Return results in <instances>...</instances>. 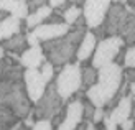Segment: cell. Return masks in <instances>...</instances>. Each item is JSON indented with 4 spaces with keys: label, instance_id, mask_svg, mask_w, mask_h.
I'll list each match as a JSON object with an SVG mask.
<instances>
[{
    "label": "cell",
    "instance_id": "18",
    "mask_svg": "<svg viewBox=\"0 0 135 130\" xmlns=\"http://www.w3.org/2000/svg\"><path fill=\"white\" fill-rule=\"evenodd\" d=\"M97 69L94 66H91V63L87 64H81V84H83V91H86V89H89L91 86H94L97 83Z\"/></svg>",
    "mask_w": 135,
    "mask_h": 130
},
{
    "label": "cell",
    "instance_id": "8",
    "mask_svg": "<svg viewBox=\"0 0 135 130\" xmlns=\"http://www.w3.org/2000/svg\"><path fill=\"white\" fill-rule=\"evenodd\" d=\"M23 84H25V89H26V94H28V97L33 104L45 94L46 87H48V83L43 79L40 69H25Z\"/></svg>",
    "mask_w": 135,
    "mask_h": 130
},
{
    "label": "cell",
    "instance_id": "27",
    "mask_svg": "<svg viewBox=\"0 0 135 130\" xmlns=\"http://www.w3.org/2000/svg\"><path fill=\"white\" fill-rule=\"evenodd\" d=\"M26 5H28V10L31 13V12H36L38 8H41L45 5H48V0H26Z\"/></svg>",
    "mask_w": 135,
    "mask_h": 130
},
{
    "label": "cell",
    "instance_id": "5",
    "mask_svg": "<svg viewBox=\"0 0 135 130\" xmlns=\"http://www.w3.org/2000/svg\"><path fill=\"white\" fill-rule=\"evenodd\" d=\"M66 105V100L59 95L55 81L48 84L45 94L33 104V117L36 120H51Z\"/></svg>",
    "mask_w": 135,
    "mask_h": 130
},
{
    "label": "cell",
    "instance_id": "36",
    "mask_svg": "<svg viewBox=\"0 0 135 130\" xmlns=\"http://www.w3.org/2000/svg\"><path fill=\"white\" fill-rule=\"evenodd\" d=\"M96 130H105V125L102 124V122H100V124H97V125H96Z\"/></svg>",
    "mask_w": 135,
    "mask_h": 130
},
{
    "label": "cell",
    "instance_id": "30",
    "mask_svg": "<svg viewBox=\"0 0 135 130\" xmlns=\"http://www.w3.org/2000/svg\"><path fill=\"white\" fill-rule=\"evenodd\" d=\"M12 130H30V128L26 127V125H23V122L20 120L17 125H13V127H12Z\"/></svg>",
    "mask_w": 135,
    "mask_h": 130
},
{
    "label": "cell",
    "instance_id": "13",
    "mask_svg": "<svg viewBox=\"0 0 135 130\" xmlns=\"http://www.w3.org/2000/svg\"><path fill=\"white\" fill-rule=\"evenodd\" d=\"M97 36L94 35L92 30H87L86 35L83 38V41H81L79 48H78V53H76V61L79 64H84L87 61H91L94 51H96V46H97Z\"/></svg>",
    "mask_w": 135,
    "mask_h": 130
},
{
    "label": "cell",
    "instance_id": "31",
    "mask_svg": "<svg viewBox=\"0 0 135 130\" xmlns=\"http://www.w3.org/2000/svg\"><path fill=\"white\" fill-rule=\"evenodd\" d=\"M129 94L130 95H135V81L129 83Z\"/></svg>",
    "mask_w": 135,
    "mask_h": 130
},
{
    "label": "cell",
    "instance_id": "22",
    "mask_svg": "<svg viewBox=\"0 0 135 130\" xmlns=\"http://www.w3.org/2000/svg\"><path fill=\"white\" fill-rule=\"evenodd\" d=\"M28 13H30V10H28V5H26V0H18V3H17V7L13 8V12L10 13V15H13V17H17L18 20H23L28 17Z\"/></svg>",
    "mask_w": 135,
    "mask_h": 130
},
{
    "label": "cell",
    "instance_id": "11",
    "mask_svg": "<svg viewBox=\"0 0 135 130\" xmlns=\"http://www.w3.org/2000/svg\"><path fill=\"white\" fill-rule=\"evenodd\" d=\"M25 68L10 56L0 59V81H23Z\"/></svg>",
    "mask_w": 135,
    "mask_h": 130
},
{
    "label": "cell",
    "instance_id": "12",
    "mask_svg": "<svg viewBox=\"0 0 135 130\" xmlns=\"http://www.w3.org/2000/svg\"><path fill=\"white\" fill-rule=\"evenodd\" d=\"M45 61H46V56L43 53L41 45L28 46L22 53V56H20V64H22L25 69H40Z\"/></svg>",
    "mask_w": 135,
    "mask_h": 130
},
{
    "label": "cell",
    "instance_id": "15",
    "mask_svg": "<svg viewBox=\"0 0 135 130\" xmlns=\"http://www.w3.org/2000/svg\"><path fill=\"white\" fill-rule=\"evenodd\" d=\"M130 112H132V97H130V94H127L117 102V105L107 114H109L112 122H115L117 125H120L127 119H130Z\"/></svg>",
    "mask_w": 135,
    "mask_h": 130
},
{
    "label": "cell",
    "instance_id": "26",
    "mask_svg": "<svg viewBox=\"0 0 135 130\" xmlns=\"http://www.w3.org/2000/svg\"><path fill=\"white\" fill-rule=\"evenodd\" d=\"M17 3H18V0H0V10L7 12L10 15L13 12V8L17 7Z\"/></svg>",
    "mask_w": 135,
    "mask_h": 130
},
{
    "label": "cell",
    "instance_id": "4",
    "mask_svg": "<svg viewBox=\"0 0 135 130\" xmlns=\"http://www.w3.org/2000/svg\"><path fill=\"white\" fill-rule=\"evenodd\" d=\"M55 84L59 95L66 102H69L83 87V84H81V64L76 61V63L66 64L61 69H58L55 76Z\"/></svg>",
    "mask_w": 135,
    "mask_h": 130
},
{
    "label": "cell",
    "instance_id": "9",
    "mask_svg": "<svg viewBox=\"0 0 135 130\" xmlns=\"http://www.w3.org/2000/svg\"><path fill=\"white\" fill-rule=\"evenodd\" d=\"M69 30H71V26L64 22L63 23H43V25L36 26L31 33L38 38L40 43H46V41H51V40L61 38Z\"/></svg>",
    "mask_w": 135,
    "mask_h": 130
},
{
    "label": "cell",
    "instance_id": "16",
    "mask_svg": "<svg viewBox=\"0 0 135 130\" xmlns=\"http://www.w3.org/2000/svg\"><path fill=\"white\" fill-rule=\"evenodd\" d=\"M51 13H53V8L50 5H45V7H41V8H38L36 12L28 13V17L23 20V31L25 33L26 31H33L36 26L43 25Z\"/></svg>",
    "mask_w": 135,
    "mask_h": 130
},
{
    "label": "cell",
    "instance_id": "1",
    "mask_svg": "<svg viewBox=\"0 0 135 130\" xmlns=\"http://www.w3.org/2000/svg\"><path fill=\"white\" fill-rule=\"evenodd\" d=\"M86 31H87L86 20L84 17H81L76 22V25H73L66 35H63L61 38L51 40V41L41 43L46 61H50L56 69H61L66 64L76 63V53Z\"/></svg>",
    "mask_w": 135,
    "mask_h": 130
},
{
    "label": "cell",
    "instance_id": "24",
    "mask_svg": "<svg viewBox=\"0 0 135 130\" xmlns=\"http://www.w3.org/2000/svg\"><path fill=\"white\" fill-rule=\"evenodd\" d=\"M94 112H96L94 104H91V102L86 99V95H84L83 97V119H84V122H92Z\"/></svg>",
    "mask_w": 135,
    "mask_h": 130
},
{
    "label": "cell",
    "instance_id": "33",
    "mask_svg": "<svg viewBox=\"0 0 135 130\" xmlns=\"http://www.w3.org/2000/svg\"><path fill=\"white\" fill-rule=\"evenodd\" d=\"M68 2H69V3H73V5H79V7H83L86 0H68Z\"/></svg>",
    "mask_w": 135,
    "mask_h": 130
},
{
    "label": "cell",
    "instance_id": "29",
    "mask_svg": "<svg viewBox=\"0 0 135 130\" xmlns=\"http://www.w3.org/2000/svg\"><path fill=\"white\" fill-rule=\"evenodd\" d=\"M124 78L129 81V83L135 81V69H124Z\"/></svg>",
    "mask_w": 135,
    "mask_h": 130
},
{
    "label": "cell",
    "instance_id": "28",
    "mask_svg": "<svg viewBox=\"0 0 135 130\" xmlns=\"http://www.w3.org/2000/svg\"><path fill=\"white\" fill-rule=\"evenodd\" d=\"M30 130H55V128H53L50 120H36L35 125H33Z\"/></svg>",
    "mask_w": 135,
    "mask_h": 130
},
{
    "label": "cell",
    "instance_id": "25",
    "mask_svg": "<svg viewBox=\"0 0 135 130\" xmlns=\"http://www.w3.org/2000/svg\"><path fill=\"white\" fill-rule=\"evenodd\" d=\"M48 5L51 7L53 10H56L58 13H61V15H63V12H64L71 3L68 2V0H48Z\"/></svg>",
    "mask_w": 135,
    "mask_h": 130
},
{
    "label": "cell",
    "instance_id": "10",
    "mask_svg": "<svg viewBox=\"0 0 135 130\" xmlns=\"http://www.w3.org/2000/svg\"><path fill=\"white\" fill-rule=\"evenodd\" d=\"M81 122H84V119H83V99H71L66 104V115H64L63 124L56 130H74Z\"/></svg>",
    "mask_w": 135,
    "mask_h": 130
},
{
    "label": "cell",
    "instance_id": "17",
    "mask_svg": "<svg viewBox=\"0 0 135 130\" xmlns=\"http://www.w3.org/2000/svg\"><path fill=\"white\" fill-rule=\"evenodd\" d=\"M18 33H23V22L18 20L17 17L8 15L0 22V41L8 40L12 36L18 35Z\"/></svg>",
    "mask_w": 135,
    "mask_h": 130
},
{
    "label": "cell",
    "instance_id": "34",
    "mask_svg": "<svg viewBox=\"0 0 135 130\" xmlns=\"http://www.w3.org/2000/svg\"><path fill=\"white\" fill-rule=\"evenodd\" d=\"M5 56H7V51L3 50V46H2V45H0V59H3Z\"/></svg>",
    "mask_w": 135,
    "mask_h": 130
},
{
    "label": "cell",
    "instance_id": "6",
    "mask_svg": "<svg viewBox=\"0 0 135 130\" xmlns=\"http://www.w3.org/2000/svg\"><path fill=\"white\" fill-rule=\"evenodd\" d=\"M125 48V43L120 36H107L97 41L96 51H94L91 58V66H94L96 69L102 68L105 64H110L115 61L117 54Z\"/></svg>",
    "mask_w": 135,
    "mask_h": 130
},
{
    "label": "cell",
    "instance_id": "14",
    "mask_svg": "<svg viewBox=\"0 0 135 130\" xmlns=\"http://www.w3.org/2000/svg\"><path fill=\"white\" fill-rule=\"evenodd\" d=\"M3 50L7 51V56H10L13 59L20 61V56H22V53L28 48V41H26V35L25 33H18V35L12 36L8 40H3L2 43Z\"/></svg>",
    "mask_w": 135,
    "mask_h": 130
},
{
    "label": "cell",
    "instance_id": "7",
    "mask_svg": "<svg viewBox=\"0 0 135 130\" xmlns=\"http://www.w3.org/2000/svg\"><path fill=\"white\" fill-rule=\"evenodd\" d=\"M112 5V0H86L83 5V17L87 30H96L104 22L105 13Z\"/></svg>",
    "mask_w": 135,
    "mask_h": 130
},
{
    "label": "cell",
    "instance_id": "38",
    "mask_svg": "<svg viewBox=\"0 0 135 130\" xmlns=\"http://www.w3.org/2000/svg\"><path fill=\"white\" fill-rule=\"evenodd\" d=\"M133 130H135V127H133Z\"/></svg>",
    "mask_w": 135,
    "mask_h": 130
},
{
    "label": "cell",
    "instance_id": "2",
    "mask_svg": "<svg viewBox=\"0 0 135 130\" xmlns=\"http://www.w3.org/2000/svg\"><path fill=\"white\" fill-rule=\"evenodd\" d=\"M97 83L86 89V99L94 107H104L115 97L120 84L124 83V68L117 63L105 64L97 69Z\"/></svg>",
    "mask_w": 135,
    "mask_h": 130
},
{
    "label": "cell",
    "instance_id": "23",
    "mask_svg": "<svg viewBox=\"0 0 135 130\" xmlns=\"http://www.w3.org/2000/svg\"><path fill=\"white\" fill-rule=\"evenodd\" d=\"M124 69H135V45L125 48V58H124Z\"/></svg>",
    "mask_w": 135,
    "mask_h": 130
},
{
    "label": "cell",
    "instance_id": "35",
    "mask_svg": "<svg viewBox=\"0 0 135 130\" xmlns=\"http://www.w3.org/2000/svg\"><path fill=\"white\" fill-rule=\"evenodd\" d=\"M7 17H8V13H7V12H2V10H0V22H2L3 18H7Z\"/></svg>",
    "mask_w": 135,
    "mask_h": 130
},
{
    "label": "cell",
    "instance_id": "3",
    "mask_svg": "<svg viewBox=\"0 0 135 130\" xmlns=\"http://www.w3.org/2000/svg\"><path fill=\"white\" fill-rule=\"evenodd\" d=\"M129 13H130V10L124 3L112 2V5L109 7V10L105 13L104 22L96 30H92L94 35L97 36V40H102L107 36H120V31L124 28Z\"/></svg>",
    "mask_w": 135,
    "mask_h": 130
},
{
    "label": "cell",
    "instance_id": "37",
    "mask_svg": "<svg viewBox=\"0 0 135 130\" xmlns=\"http://www.w3.org/2000/svg\"><path fill=\"white\" fill-rule=\"evenodd\" d=\"M133 13H135V7H133Z\"/></svg>",
    "mask_w": 135,
    "mask_h": 130
},
{
    "label": "cell",
    "instance_id": "21",
    "mask_svg": "<svg viewBox=\"0 0 135 130\" xmlns=\"http://www.w3.org/2000/svg\"><path fill=\"white\" fill-rule=\"evenodd\" d=\"M55 71H56V68L53 66L50 61H45V63L41 64V68H40V73H41L43 79H45L48 84L55 81Z\"/></svg>",
    "mask_w": 135,
    "mask_h": 130
},
{
    "label": "cell",
    "instance_id": "32",
    "mask_svg": "<svg viewBox=\"0 0 135 130\" xmlns=\"http://www.w3.org/2000/svg\"><path fill=\"white\" fill-rule=\"evenodd\" d=\"M125 7H127V8H129L130 12H133V7H135V0H127Z\"/></svg>",
    "mask_w": 135,
    "mask_h": 130
},
{
    "label": "cell",
    "instance_id": "20",
    "mask_svg": "<svg viewBox=\"0 0 135 130\" xmlns=\"http://www.w3.org/2000/svg\"><path fill=\"white\" fill-rule=\"evenodd\" d=\"M83 17V7H79V5H69L68 8L63 12V20H64V23H68L69 26L73 25H76V22Z\"/></svg>",
    "mask_w": 135,
    "mask_h": 130
},
{
    "label": "cell",
    "instance_id": "19",
    "mask_svg": "<svg viewBox=\"0 0 135 130\" xmlns=\"http://www.w3.org/2000/svg\"><path fill=\"white\" fill-rule=\"evenodd\" d=\"M120 38L124 40L125 46H133L135 45V13L130 12L125 20V25L120 31Z\"/></svg>",
    "mask_w": 135,
    "mask_h": 130
}]
</instances>
